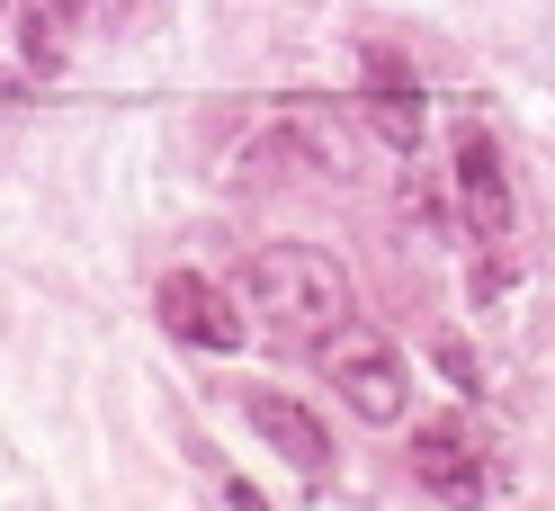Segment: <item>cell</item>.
Segmentation results:
<instances>
[{
    "label": "cell",
    "instance_id": "cell-1",
    "mask_svg": "<svg viewBox=\"0 0 555 511\" xmlns=\"http://www.w3.org/2000/svg\"><path fill=\"white\" fill-rule=\"evenodd\" d=\"M233 296L242 315H260L278 341H332L340 323H359V288L350 269L314 243H269L233 269Z\"/></svg>",
    "mask_w": 555,
    "mask_h": 511
},
{
    "label": "cell",
    "instance_id": "cell-2",
    "mask_svg": "<svg viewBox=\"0 0 555 511\" xmlns=\"http://www.w3.org/2000/svg\"><path fill=\"white\" fill-rule=\"evenodd\" d=\"M332 386H340V404H350L359 422H403V395H412V368H403V350L386 332H367V323H340L332 341Z\"/></svg>",
    "mask_w": 555,
    "mask_h": 511
},
{
    "label": "cell",
    "instance_id": "cell-3",
    "mask_svg": "<svg viewBox=\"0 0 555 511\" xmlns=\"http://www.w3.org/2000/svg\"><path fill=\"white\" fill-rule=\"evenodd\" d=\"M457 207H466V225H475V243H511V225H519V197H511L502 144H493L475 117L457 126Z\"/></svg>",
    "mask_w": 555,
    "mask_h": 511
},
{
    "label": "cell",
    "instance_id": "cell-4",
    "mask_svg": "<svg viewBox=\"0 0 555 511\" xmlns=\"http://www.w3.org/2000/svg\"><path fill=\"white\" fill-rule=\"evenodd\" d=\"M153 305H162V323L180 332V341H197V350H242V341H251L242 305H233L216 279H197V269H170Z\"/></svg>",
    "mask_w": 555,
    "mask_h": 511
},
{
    "label": "cell",
    "instance_id": "cell-5",
    "mask_svg": "<svg viewBox=\"0 0 555 511\" xmlns=\"http://www.w3.org/2000/svg\"><path fill=\"white\" fill-rule=\"evenodd\" d=\"M412 475L439 494V502H483V458H475V431L466 422H448V413H430V422H412Z\"/></svg>",
    "mask_w": 555,
    "mask_h": 511
},
{
    "label": "cell",
    "instance_id": "cell-6",
    "mask_svg": "<svg viewBox=\"0 0 555 511\" xmlns=\"http://www.w3.org/2000/svg\"><path fill=\"white\" fill-rule=\"evenodd\" d=\"M242 413H251V431H260V439H269V449L287 458L296 475H314V485L332 475V431H323L314 413H305L296 395H278V386H251V395H242Z\"/></svg>",
    "mask_w": 555,
    "mask_h": 511
},
{
    "label": "cell",
    "instance_id": "cell-7",
    "mask_svg": "<svg viewBox=\"0 0 555 511\" xmlns=\"http://www.w3.org/2000/svg\"><path fill=\"white\" fill-rule=\"evenodd\" d=\"M81 18H90V0H27V63H54L73 54V37H81Z\"/></svg>",
    "mask_w": 555,
    "mask_h": 511
},
{
    "label": "cell",
    "instance_id": "cell-8",
    "mask_svg": "<svg viewBox=\"0 0 555 511\" xmlns=\"http://www.w3.org/2000/svg\"><path fill=\"white\" fill-rule=\"evenodd\" d=\"M367 126L386 135L395 153H412L422 144V90H367Z\"/></svg>",
    "mask_w": 555,
    "mask_h": 511
},
{
    "label": "cell",
    "instance_id": "cell-9",
    "mask_svg": "<svg viewBox=\"0 0 555 511\" xmlns=\"http://www.w3.org/2000/svg\"><path fill=\"white\" fill-rule=\"evenodd\" d=\"M439 368H448L457 386H475V350H466V341H439Z\"/></svg>",
    "mask_w": 555,
    "mask_h": 511
},
{
    "label": "cell",
    "instance_id": "cell-10",
    "mask_svg": "<svg viewBox=\"0 0 555 511\" xmlns=\"http://www.w3.org/2000/svg\"><path fill=\"white\" fill-rule=\"evenodd\" d=\"M224 502H233V511H269V502H260L251 485H224Z\"/></svg>",
    "mask_w": 555,
    "mask_h": 511
},
{
    "label": "cell",
    "instance_id": "cell-11",
    "mask_svg": "<svg viewBox=\"0 0 555 511\" xmlns=\"http://www.w3.org/2000/svg\"><path fill=\"white\" fill-rule=\"evenodd\" d=\"M18 99H27V90H18V81H10V73H0V108H18Z\"/></svg>",
    "mask_w": 555,
    "mask_h": 511
}]
</instances>
